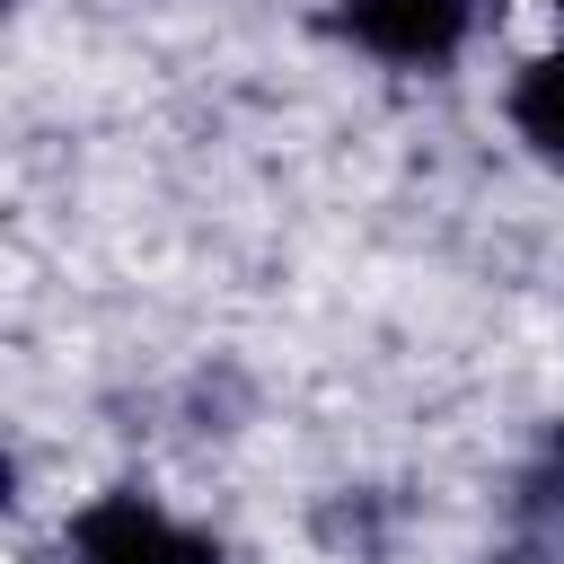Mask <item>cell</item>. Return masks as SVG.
I'll return each mask as SVG.
<instances>
[{
  "instance_id": "1",
  "label": "cell",
  "mask_w": 564,
  "mask_h": 564,
  "mask_svg": "<svg viewBox=\"0 0 564 564\" xmlns=\"http://www.w3.org/2000/svg\"><path fill=\"white\" fill-rule=\"evenodd\" d=\"M70 564H220V546L203 529H185L176 511H159L150 494H97L70 538H62Z\"/></svg>"
},
{
  "instance_id": "6",
  "label": "cell",
  "mask_w": 564,
  "mask_h": 564,
  "mask_svg": "<svg viewBox=\"0 0 564 564\" xmlns=\"http://www.w3.org/2000/svg\"><path fill=\"white\" fill-rule=\"evenodd\" d=\"M546 9H564V0H546Z\"/></svg>"
},
{
  "instance_id": "5",
  "label": "cell",
  "mask_w": 564,
  "mask_h": 564,
  "mask_svg": "<svg viewBox=\"0 0 564 564\" xmlns=\"http://www.w3.org/2000/svg\"><path fill=\"white\" fill-rule=\"evenodd\" d=\"M494 564H538V555H494Z\"/></svg>"
},
{
  "instance_id": "4",
  "label": "cell",
  "mask_w": 564,
  "mask_h": 564,
  "mask_svg": "<svg viewBox=\"0 0 564 564\" xmlns=\"http://www.w3.org/2000/svg\"><path fill=\"white\" fill-rule=\"evenodd\" d=\"M546 467H555V485H564V414H555V432H546Z\"/></svg>"
},
{
  "instance_id": "2",
  "label": "cell",
  "mask_w": 564,
  "mask_h": 564,
  "mask_svg": "<svg viewBox=\"0 0 564 564\" xmlns=\"http://www.w3.org/2000/svg\"><path fill=\"white\" fill-rule=\"evenodd\" d=\"M344 35L370 53V62H397V70H441L458 44H467V0H344L335 9Z\"/></svg>"
},
{
  "instance_id": "3",
  "label": "cell",
  "mask_w": 564,
  "mask_h": 564,
  "mask_svg": "<svg viewBox=\"0 0 564 564\" xmlns=\"http://www.w3.org/2000/svg\"><path fill=\"white\" fill-rule=\"evenodd\" d=\"M511 132H520L546 167H564V53H538V62L511 79Z\"/></svg>"
}]
</instances>
